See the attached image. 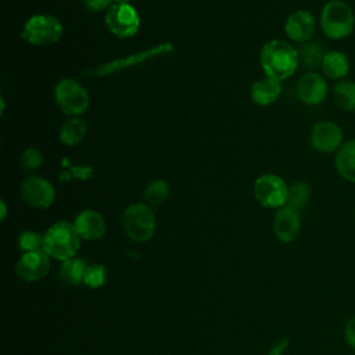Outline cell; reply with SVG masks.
I'll return each instance as SVG.
<instances>
[{"instance_id":"1","label":"cell","mask_w":355,"mask_h":355,"mask_svg":"<svg viewBox=\"0 0 355 355\" xmlns=\"http://www.w3.org/2000/svg\"><path fill=\"white\" fill-rule=\"evenodd\" d=\"M259 62L266 76L283 82L295 73L300 65V54L288 42L272 39L262 46Z\"/></svg>"},{"instance_id":"2","label":"cell","mask_w":355,"mask_h":355,"mask_svg":"<svg viewBox=\"0 0 355 355\" xmlns=\"http://www.w3.org/2000/svg\"><path fill=\"white\" fill-rule=\"evenodd\" d=\"M80 240L73 223L61 220L51 225L43 234V251L50 258L67 261L75 257L80 248Z\"/></svg>"},{"instance_id":"3","label":"cell","mask_w":355,"mask_h":355,"mask_svg":"<svg viewBox=\"0 0 355 355\" xmlns=\"http://www.w3.org/2000/svg\"><path fill=\"white\" fill-rule=\"evenodd\" d=\"M319 25L329 39L343 40L354 32L355 15L348 3L343 0H330L320 11Z\"/></svg>"},{"instance_id":"4","label":"cell","mask_w":355,"mask_h":355,"mask_svg":"<svg viewBox=\"0 0 355 355\" xmlns=\"http://www.w3.org/2000/svg\"><path fill=\"white\" fill-rule=\"evenodd\" d=\"M64 33L62 22L51 14L31 15L21 31V39L32 46H49L57 43Z\"/></svg>"},{"instance_id":"5","label":"cell","mask_w":355,"mask_h":355,"mask_svg":"<svg viewBox=\"0 0 355 355\" xmlns=\"http://www.w3.org/2000/svg\"><path fill=\"white\" fill-rule=\"evenodd\" d=\"M57 107L67 116H80L90 105L87 89L73 78H62L54 86Z\"/></svg>"},{"instance_id":"6","label":"cell","mask_w":355,"mask_h":355,"mask_svg":"<svg viewBox=\"0 0 355 355\" xmlns=\"http://www.w3.org/2000/svg\"><path fill=\"white\" fill-rule=\"evenodd\" d=\"M122 226L132 241L146 243L155 232L154 211L147 202L130 204L123 211Z\"/></svg>"},{"instance_id":"7","label":"cell","mask_w":355,"mask_h":355,"mask_svg":"<svg viewBox=\"0 0 355 355\" xmlns=\"http://www.w3.org/2000/svg\"><path fill=\"white\" fill-rule=\"evenodd\" d=\"M254 197L265 208H282L287 204L288 184L275 173H263L254 182Z\"/></svg>"},{"instance_id":"8","label":"cell","mask_w":355,"mask_h":355,"mask_svg":"<svg viewBox=\"0 0 355 355\" xmlns=\"http://www.w3.org/2000/svg\"><path fill=\"white\" fill-rule=\"evenodd\" d=\"M107 29L119 39H129L140 29V15L132 4H112L104 15Z\"/></svg>"},{"instance_id":"9","label":"cell","mask_w":355,"mask_h":355,"mask_svg":"<svg viewBox=\"0 0 355 355\" xmlns=\"http://www.w3.org/2000/svg\"><path fill=\"white\" fill-rule=\"evenodd\" d=\"M21 198L33 208L46 209L55 200V187L43 176L29 175L22 180Z\"/></svg>"},{"instance_id":"10","label":"cell","mask_w":355,"mask_h":355,"mask_svg":"<svg viewBox=\"0 0 355 355\" xmlns=\"http://www.w3.org/2000/svg\"><path fill=\"white\" fill-rule=\"evenodd\" d=\"M343 141V129L333 121L316 122L311 130V144L319 153H337L338 148L344 144Z\"/></svg>"},{"instance_id":"11","label":"cell","mask_w":355,"mask_h":355,"mask_svg":"<svg viewBox=\"0 0 355 355\" xmlns=\"http://www.w3.org/2000/svg\"><path fill=\"white\" fill-rule=\"evenodd\" d=\"M329 93L326 76L319 72L304 73L295 85V94L301 103L306 105L322 104Z\"/></svg>"},{"instance_id":"12","label":"cell","mask_w":355,"mask_h":355,"mask_svg":"<svg viewBox=\"0 0 355 355\" xmlns=\"http://www.w3.org/2000/svg\"><path fill=\"white\" fill-rule=\"evenodd\" d=\"M50 272V257L43 251L24 252L15 263V273L25 282H36Z\"/></svg>"},{"instance_id":"13","label":"cell","mask_w":355,"mask_h":355,"mask_svg":"<svg viewBox=\"0 0 355 355\" xmlns=\"http://www.w3.org/2000/svg\"><path fill=\"white\" fill-rule=\"evenodd\" d=\"M316 31L315 17L306 10H295L284 21L286 36L295 43H308Z\"/></svg>"},{"instance_id":"14","label":"cell","mask_w":355,"mask_h":355,"mask_svg":"<svg viewBox=\"0 0 355 355\" xmlns=\"http://www.w3.org/2000/svg\"><path fill=\"white\" fill-rule=\"evenodd\" d=\"M172 50V44L171 43H164V44H159L157 47H153V49H148V50H144V51H139L136 54H132V55H128L125 58H121V60H114L111 62H105L100 67H97L96 69H93L90 72V75H96V76H104V75H110V73H114V72H118L121 69H126L129 67H133L136 64H140L143 61H147V60H151L153 57H157V55H161V54H165L168 51Z\"/></svg>"},{"instance_id":"15","label":"cell","mask_w":355,"mask_h":355,"mask_svg":"<svg viewBox=\"0 0 355 355\" xmlns=\"http://www.w3.org/2000/svg\"><path fill=\"white\" fill-rule=\"evenodd\" d=\"M301 230L300 211L284 205L277 209L273 218V233L282 243H291Z\"/></svg>"},{"instance_id":"16","label":"cell","mask_w":355,"mask_h":355,"mask_svg":"<svg viewBox=\"0 0 355 355\" xmlns=\"http://www.w3.org/2000/svg\"><path fill=\"white\" fill-rule=\"evenodd\" d=\"M73 226L83 240H98L105 234V220L103 215L94 209L80 211L73 220Z\"/></svg>"},{"instance_id":"17","label":"cell","mask_w":355,"mask_h":355,"mask_svg":"<svg viewBox=\"0 0 355 355\" xmlns=\"http://www.w3.org/2000/svg\"><path fill=\"white\" fill-rule=\"evenodd\" d=\"M282 94V82L270 76H263L255 80L250 89V97L254 104L266 107L277 101Z\"/></svg>"},{"instance_id":"18","label":"cell","mask_w":355,"mask_h":355,"mask_svg":"<svg viewBox=\"0 0 355 355\" xmlns=\"http://www.w3.org/2000/svg\"><path fill=\"white\" fill-rule=\"evenodd\" d=\"M349 58L345 53L331 50L327 51L322 60V72L331 80H343L349 72Z\"/></svg>"},{"instance_id":"19","label":"cell","mask_w":355,"mask_h":355,"mask_svg":"<svg viewBox=\"0 0 355 355\" xmlns=\"http://www.w3.org/2000/svg\"><path fill=\"white\" fill-rule=\"evenodd\" d=\"M336 172L347 182L355 183V139L345 141L334 157Z\"/></svg>"},{"instance_id":"20","label":"cell","mask_w":355,"mask_h":355,"mask_svg":"<svg viewBox=\"0 0 355 355\" xmlns=\"http://www.w3.org/2000/svg\"><path fill=\"white\" fill-rule=\"evenodd\" d=\"M86 133L87 123L85 119H82L80 116H68L60 128L58 139L64 146L72 147L82 143Z\"/></svg>"},{"instance_id":"21","label":"cell","mask_w":355,"mask_h":355,"mask_svg":"<svg viewBox=\"0 0 355 355\" xmlns=\"http://www.w3.org/2000/svg\"><path fill=\"white\" fill-rule=\"evenodd\" d=\"M331 96L338 108L345 112H355V80L343 79L336 82Z\"/></svg>"},{"instance_id":"22","label":"cell","mask_w":355,"mask_h":355,"mask_svg":"<svg viewBox=\"0 0 355 355\" xmlns=\"http://www.w3.org/2000/svg\"><path fill=\"white\" fill-rule=\"evenodd\" d=\"M86 268H87V265L85 263L83 259L73 257L71 259L62 261L60 270H58V276L62 283H65L68 286H76V284L83 283Z\"/></svg>"},{"instance_id":"23","label":"cell","mask_w":355,"mask_h":355,"mask_svg":"<svg viewBox=\"0 0 355 355\" xmlns=\"http://www.w3.org/2000/svg\"><path fill=\"white\" fill-rule=\"evenodd\" d=\"M144 201L148 205H159L169 197V184L165 179H153L143 191Z\"/></svg>"},{"instance_id":"24","label":"cell","mask_w":355,"mask_h":355,"mask_svg":"<svg viewBox=\"0 0 355 355\" xmlns=\"http://www.w3.org/2000/svg\"><path fill=\"white\" fill-rule=\"evenodd\" d=\"M311 198V187L306 182L298 180L294 182L291 186H288V197H287V204L288 207L301 211L309 201Z\"/></svg>"},{"instance_id":"25","label":"cell","mask_w":355,"mask_h":355,"mask_svg":"<svg viewBox=\"0 0 355 355\" xmlns=\"http://www.w3.org/2000/svg\"><path fill=\"white\" fill-rule=\"evenodd\" d=\"M298 54H300V62H302L309 69V72H312V69L322 65V60L326 53H323L319 44L308 42L302 44V47L298 50Z\"/></svg>"},{"instance_id":"26","label":"cell","mask_w":355,"mask_h":355,"mask_svg":"<svg viewBox=\"0 0 355 355\" xmlns=\"http://www.w3.org/2000/svg\"><path fill=\"white\" fill-rule=\"evenodd\" d=\"M19 164L26 173L35 172L43 164V153L36 147H26L19 155Z\"/></svg>"},{"instance_id":"27","label":"cell","mask_w":355,"mask_h":355,"mask_svg":"<svg viewBox=\"0 0 355 355\" xmlns=\"http://www.w3.org/2000/svg\"><path fill=\"white\" fill-rule=\"evenodd\" d=\"M107 282V269L104 265L93 263L87 265L83 283L92 288H98Z\"/></svg>"},{"instance_id":"28","label":"cell","mask_w":355,"mask_h":355,"mask_svg":"<svg viewBox=\"0 0 355 355\" xmlns=\"http://www.w3.org/2000/svg\"><path fill=\"white\" fill-rule=\"evenodd\" d=\"M18 247L24 252L43 250V236L33 230H25L18 236Z\"/></svg>"},{"instance_id":"29","label":"cell","mask_w":355,"mask_h":355,"mask_svg":"<svg viewBox=\"0 0 355 355\" xmlns=\"http://www.w3.org/2000/svg\"><path fill=\"white\" fill-rule=\"evenodd\" d=\"M80 3L92 12L107 11L112 6V0H80Z\"/></svg>"},{"instance_id":"30","label":"cell","mask_w":355,"mask_h":355,"mask_svg":"<svg viewBox=\"0 0 355 355\" xmlns=\"http://www.w3.org/2000/svg\"><path fill=\"white\" fill-rule=\"evenodd\" d=\"M344 341L349 348L355 349V316L349 318L344 324Z\"/></svg>"},{"instance_id":"31","label":"cell","mask_w":355,"mask_h":355,"mask_svg":"<svg viewBox=\"0 0 355 355\" xmlns=\"http://www.w3.org/2000/svg\"><path fill=\"white\" fill-rule=\"evenodd\" d=\"M287 347H288V340H287V338H283V340L277 341V343L270 348V351L268 352V355H282Z\"/></svg>"},{"instance_id":"32","label":"cell","mask_w":355,"mask_h":355,"mask_svg":"<svg viewBox=\"0 0 355 355\" xmlns=\"http://www.w3.org/2000/svg\"><path fill=\"white\" fill-rule=\"evenodd\" d=\"M0 208H1V214H0V219L4 220L6 219V215H7V207H6V202L4 200L0 201Z\"/></svg>"},{"instance_id":"33","label":"cell","mask_w":355,"mask_h":355,"mask_svg":"<svg viewBox=\"0 0 355 355\" xmlns=\"http://www.w3.org/2000/svg\"><path fill=\"white\" fill-rule=\"evenodd\" d=\"M112 4H130V0H112Z\"/></svg>"}]
</instances>
